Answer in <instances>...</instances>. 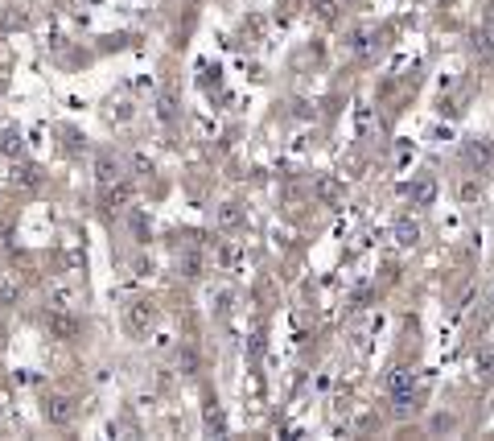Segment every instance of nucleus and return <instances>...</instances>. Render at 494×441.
<instances>
[{
    "label": "nucleus",
    "mask_w": 494,
    "mask_h": 441,
    "mask_svg": "<svg viewBox=\"0 0 494 441\" xmlns=\"http://www.w3.org/2000/svg\"><path fill=\"white\" fill-rule=\"evenodd\" d=\"M408 198H412V206H428L437 198V182L433 177H421L416 186H408Z\"/></svg>",
    "instance_id": "f257e3e1"
},
{
    "label": "nucleus",
    "mask_w": 494,
    "mask_h": 441,
    "mask_svg": "<svg viewBox=\"0 0 494 441\" xmlns=\"http://www.w3.org/2000/svg\"><path fill=\"white\" fill-rule=\"evenodd\" d=\"M46 417L54 421V425H66V421L74 417L71 400H62V396H58V400H49V404H46Z\"/></svg>",
    "instance_id": "f03ea898"
},
{
    "label": "nucleus",
    "mask_w": 494,
    "mask_h": 441,
    "mask_svg": "<svg viewBox=\"0 0 494 441\" xmlns=\"http://www.w3.org/2000/svg\"><path fill=\"white\" fill-rule=\"evenodd\" d=\"M153 318H157V310H153V305H144V301H136V305H132V314H128L132 330H144V326H148Z\"/></svg>",
    "instance_id": "7ed1b4c3"
},
{
    "label": "nucleus",
    "mask_w": 494,
    "mask_h": 441,
    "mask_svg": "<svg viewBox=\"0 0 494 441\" xmlns=\"http://www.w3.org/2000/svg\"><path fill=\"white\" fill-rule=\"evenodd\" d=\"M116 177H119V161L112 157V153H103V157H99V182H103V186H112Z\"/></svg>",
    "instance_id": "20e7f679"
},
{
    "label": "nucleus",
    "mask_w": 494,
    "mask_h": 441,
    "mask_svg": "<svg viewBox=\"0 0 494 441\" xmlns=\"http://www.w3.org/2000/svg\"><path fill=\"white\" fill-rule=\"evenodd\" d=\"M49 330H54V334H62V339H71L74 330H78V322L62 318V314H49Z\"/></svg>",
    "instance_id": "39448f33"
},
{
    "label": "nucleus",
    "mask_w": 494,
    "mask_h": 441,
    "mask_svg": "<svg viewBox=\"0 0 494 441\" xmlns=\"http://www.w3.org/2000/svg\"><path fill=\"white\" fill-rule=\"evenodd\" d=\"M416 235H421V227H416V223H408V219H400V227H396V240H400L404 247H412V244H416Z\"/></svg>",
    "instance_id": "423d86ee"
},
{
    "label": "nucleus",
    "mask_w": 494,
    "mask_h": 441,
    "mask_svg": "<svg viewBox=\"0 0 494 441\" xmlns=\"http://www.w3.org/2000/svg\"><path fill=\"white\" fill-rule=\"evenodd\" d=\"M13 182H21V186H29V190H33L42 177H37V170H33V165H21V170L13 173Z\"/></svg>",
    "instance_id": "0eeeda50"
},
{
    "label": "nucleus",
    "mask_w": 494,
    "mask_h": 441,
    "mask_svg": "<svg viewBox=\"0 0 494 441\" xmlns=\"http://www.w3.org/2000/svg\"><path fill=\"white\" fill-rule=\"evenodd\" d=\"M223 223H227V227H235V223H239V211H235V206H227V211H223Z\"/></svg>",
    "instance_id": "6e6552de"
}]
</instances>
